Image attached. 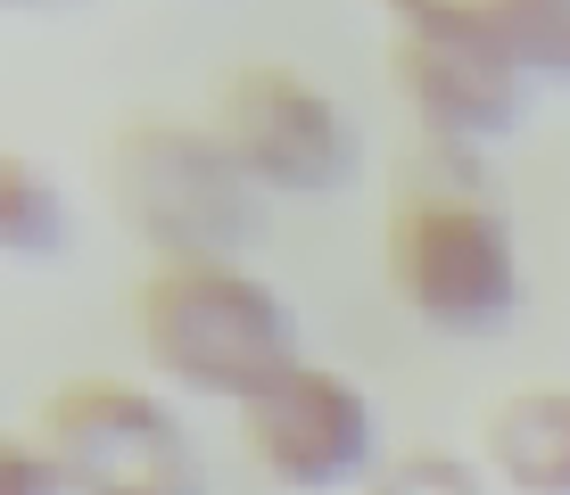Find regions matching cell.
Here are the masks:
<instances>
[{"mask_svg":"<svg viewBox=\"0 0 570 495\" xmlns=\"http://www.w3.org/2000/svg\"><path fill=\"white\" fill-rule=\"evenodd\" d=\"M381 265L397 306L430 330H504L521 314V248L488 198L480 149H439L422 141L389 182V224H381Z\"/></svg>","mask_w":570,"mask_h":495,"instance_id":"1","label":"cell"},{"mask_svg":"<svg viewBox=\"0 0 570 495\" xmlns=\"http://www.w3.org/2000/svg\"><path fill=\"white\" fill-rule=\"evenodd\" d=\"M132 330H141V355L157 380H174L190 396H224V405H248L289 364H306L298 314L240 256H174V265H157L141 297H132Z\"/></svg>","mask_w":570,"mask_h":495,"instance_id":"2","label":"cell"},{"mask_svg":"<svg viewBox=\"0 0 570 495\" xmlns=\"http://www.w3.org/2000/svg\"><path fill=\"white\" fill-rule=\"evenodd\" d=\"M100 190L132 231L157 248V265L174 256H240L257 240V182L224 149L215 125H174V116H132L108 132L100 149Z\"/></svg>","mask_w":570,"mask_h":495,"instance_id":"3","label":"cell"},{"mask_svg":"<svg viewBox=\"0 0 570 495\" xmlns=\"http://www.w3.org/2000/svg\"><path fill=\"white\" fill-rule=\"evenodd\" d=\"M42 446L67 495H207L183 413L116 372H75L42 396Z\"/></svg>","mask_w":570,"mask_h":495,"instance_id":"4","label":"cell"},{"mask_svg":"<svg viewBox=\"0 0 570 495\" xmlns=\"http://www.w3.org/2000/svg\"><path fill=\"white\" fill-rule=\"evenodd\" d=\"M215 132L248 166V182L289 190V198H331L364 166L347 108L298 67H240L224 83V99H215Z\"/></svg>","mask_w":570,"mask_h":495,"instance_id":"5","label":"cell"},{"mask_svg":"<svg viewBox=\"0 0 570 495\" xmlns=\"http://www.w3.org/2000/svg\"><path fill=\"white\" fill-rule=\"evenodd\" d=\"M372 396L331 364H289L273 388L240 405V446L282 487H347L372 479Z\"/></svg>","mask_w":570,"mask_h":495,"instance_id":"6","label":"cell"},{"mask_svg":"<svg viewBox=\"0 0 570 495\" xmlns=\"http://www.w3.org/2000/svg\"><path fill=\"white\" fill-rule=\"evenodd\" d=\"M389 75L439 149H488L529 116V75L497 50V33H389Z\"/></svg>","mask_w":570,"mask_h":495,"instance_id":"7","label":"cell"},{"mask_svg":"<svg viewBox=\"0 0 570 495\" xmlns=\"http://www.w3.org/2000/svg\"><path fill=\"white\" fill-rule=\"evenodd\" d=\"M480 463L513 495H570V388H513L480 429Z\"/></svg>","mask_w":570,"mask_h":495,"instance_id":"8","label":"cell"},{"mask_svg":"<svg viewBox=\"0 0 570 495\" xmlns=\"http://www.w3.org/2000/svg\"><path fill=\"white\" fill-rule=\"evenodd\" d=\"M67 240V198L33 157L0 149V256H50Z\"/></svg>","mask_w":570,"mask_h":495,"instance_id":"9","label":"cell"},{"mask_svg":"<svg viewBox=\"0 0 570 495\" xmlns=\"http://www.w3.org/2000/svg\"><path fill=\"white\" fill-rule=\"evenodd\" d=\"M488 33L504 42L521 75H554L570 83V0H480Z\"/></svg>","mask_w":570,"mask_h":495,"instance_id":"10","label":"cell"},{"mask_svg":"<svg viewBox=\"0 0 570 495\" xmlns=\"http://www.w3.org/2000/svg\"><path fill=\"white\" fill-rule=\"evenodd\" d=\"M364 495H488V479H480V463H463L446 446H405L389 463H372Z\"/></svg>","mask_w":570,"mask_h":495,"instance_id":"11","label":"cell"},{"mask_svg":"<svg viewBox=\"0 0 570 495\" xmlns=\"http://www.w3.org/2000/svg\"><path fill=\"white\" fill-rule=\"evenodd\" d=\"M0 495H67V479H58V463H50L42 438L0 429Z\"/></svg>","mask_w":570,"mask_h":495,"instance_id":"12","label":"cell"},{"mask_svg":"<svg viewBox=\"0 0 570 495\" xmlns=\"http://www.w3.org/2000/svg\"><path fill=\"white\" fill-rule=\"evenodd\" d=\"M9 17H67V9H83V0H0Z\"/></svg>","mask_w":570,"mask_h":495,"instance_id":"13","label":"cell"}]
</instances>
